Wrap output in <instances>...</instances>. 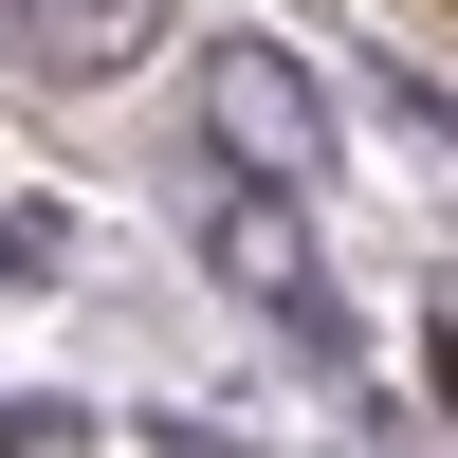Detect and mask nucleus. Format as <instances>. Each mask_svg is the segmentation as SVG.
Segmentation results:
<instances>
[{
    "label": "nucleus",
    "mask_w": 458,
    "mask_h": 458,
    "mask_svg": "<svg viewBox=\"0 0 458 458\" xmlns=\"http://www.w3.org/2000/svg\"><path fill=\"white\" fill-rule=\"evenodd\" d=\"M202 129H220V165H312L330 147V92H312V55H276V37H202Z\"/></svg>",
    "instance_id": "f257e3e1"
},
{
    "label": "nucleus",
    "mask_w": 458,
    "mask_h": 458,
    "mask_svg": "<svg viewBox=\"0 0 458 458\" xmlns=\"http://www.w3.org/2000/svg\"><path fill=\"white\" fill-rule=\"evenodd\" d=\"M202 257H220V293H257V312H293V293H312V220L257 202V183H220V202H202Z\"/></svg>",
    "instance_id": "f03ea898"
},
{
    "label": "nucleus",
    "mask_w": 458,
    "mask_h": 458,
    "mask_svg": "<svg viewBox=\"0 0 458 458\" xmlns=\"http://www.w3.org/2000/svg\"><path fill=\"white\" fill-rule=\"evenodd\" d=\"M19 19V55H55V73H129L147 37H165V0H0Z\"/></svg>",
    "instance_id": "7ed1b4c3"
}]
</instances>
